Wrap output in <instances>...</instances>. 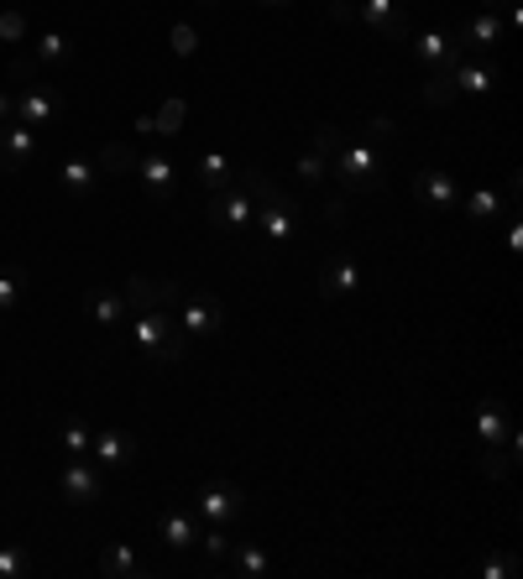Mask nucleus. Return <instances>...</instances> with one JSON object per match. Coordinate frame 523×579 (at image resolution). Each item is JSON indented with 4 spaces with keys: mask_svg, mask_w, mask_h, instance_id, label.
<instances>
[{
    "mask_svg": "<svg viewBox=\"0 0 523 579\" xmlns=\"http://www.w3.org/2000/svg\"><path fill=\"white\" fill-rule=\"evenodd\" d=\"M174 298H178V282H152V277H131L126 282V303L137 308V335L131 340H137L147 366H174V360H184L189 335L174 319Z\"/></svg>",
    "mask_w": 523,
    "mask_h": 579,
    "instance_id": "nucleus-1",
    "label": "nucleus"
},
{
    "mask_svg": "<svg viewBox=\"0 0 523 579\" xmlns=\"http://www.w3.org/2000/svg\"><path fill=\"white\" fill-rule=\"evenodd\" d=\"M236 183L257 199V224H262V246H294L304 230H309V209L298 204L294 193H283L262 168H236Z\"/></svg>",
    "mask_w": 523,
    "mask_h": 579,
    "instance_id": "nucleus-2",
    "label": "nucleus"
},
{
    "mask_svg": "<svg viewBox=\"0 0 523 579\" xmlns=\"http://www.w3.org/2000/svg\"><path fill=\"white\" fill-rule=\"evenodd\" d=\"M314 147L330 157V172H341V183L346 188H356V193H383V183H387L383 152H377L366 137L335 141V131H314Z\"/></svg>",
    "mask_w": 523,
    "mask_h": 579,
    "instance_id": "nucleus-3",
    "label": "nucleus"
},
{
    "mask_svg": "<svg viewBox=\"0 0 523 579\" xmlns=\"http://www.w3.org/2000/svg\"><path fill=\"white\" fill-rule=\"evenodd\" d=\"M246 511V491L236 480H205L199 496H194V517H205L209 528H230V522H241Z\"/></svg>",
    "mask_w": 523,
    "mask_h": 579,
    "instance_id": "nucleus-4",
    "label": "nucleus"
},
{
    "mask_svg": "<svg viewBox=\"0 0 523 579\" xmlns=\"http://www.w3.org/2000/svg\"><path fill=\"white\" fill-rule=\"evenodd\" d=\"M174 308H178V329H184V335L215 340V335L226 329V303H220L215 292H178Z\"/></svg>",
    "mask_w": 523,
    "mask_h": 579,
    "instance_id": "nucleus-5",
    "label": "nucleus"
},
{
    "mask_svg": "<svg viewBox=\"0 0 523 579\" xmlns=\"http://www.w3.org/2000/svg\"><path fill=\"white\" fill-rule=\"evenodd\" d=\"M209 224L215 230H226V236H241V230H251L257 224V204H251V193H246L241 183L220 188V193H209Z\"/></svg>",
    "mask_w": 523,
    "mask_h": 579,
    "instance_id": "nucleus-6",
    "label": "nucleus"
},
{
    "mask_svg": "<svg viewBox=\"0 0 523 579\" xmlns=\"http://www.w3.org/2000/svg\"><path fill=\"white\" fill-rule=\"evenodd\" d=\"M63 116V94L52 84H42V79H32V84H21L17 89V120L21 126H52V120Z\"/></svg>",
    "mask_w": 523,
    "mask_h": 579,
    "instance_id": "nucleus-7",
    "label": "nucleus"
},
{
    "mask_svg": "<svg viewBox=\"0 0 523 579\" xmlns=\"http://www.w3.org/2000/svg\"><path fill=\"white\" fill-rule=\"evenodd\" d=\"M58 491H63V501H73V507L100 501V496H105L100 465H95V460H69V465H63V476H58Z\"/></svg>",
    "mask_w": 523,
    "mask_h": 579,
    "instance_id": "nucleus-8",
    "label": "nucleus"
},
{
    "mask_svg": "<svg viewBox=\"0 0 523 579\" xmlns=\"http://www.w3.org/2000/svg\"><path fill=\"white\" fill-rule=\"evenodd\" d=\"M445 79H451L455 94H492V89L503 84V73L492 69L487 58H471V52H461L451 69H445Z\"/></svg>",
    "mask_w": 523,
    "mask_h": 579,
    "instance_id": "nucleus-9",
    "label": "nucleus"
},
{
    "mask_svg": "<svg viewBox=\"0 0 523 579\" xmlns=\"http://www.w3.org/2000/svg\"><path fill=\"white\" fill-rule=\"evenodd\" d=\"M362 282H366V272L351 251H335L330 261H325V272H319V292H325L330 303H341V298H351V292H362Z\"/></svg>",
    "mask_w": 523,
    "mask_h": 579,
    "instance_id": "nucleus-10",
    "label": "nucleus"
},
{
    "mask_svg": "<svg viewBox=\"0 0 523 579\" xmlns=\"http://www.w3.org/2000/svg\"><path fill=\"white\" fill-rule=\"evenodd\" d=\"M89 460L100 470H126L137 460V439L126 428H95V443H89Z\"/></svg>",
    "mask_w": 523,
    "mask_h": 579,
    "instance_id": "nucleus-11",
    "label": "nucleus"
},
{
    "mask_svg": "<svg viewBox=\"0 0 523 579\" xmlns=\"http://www.w3.org/2000/svg\"><path fill=\"white\" fill-rule=\"evenodd\" d=\"M137 178H141V193L152 199V204H174L178 193V168L168 157H137Z\"/></svg>",
    "mask_w": 523,
    "mask_h": 579,
    "instance_id": "nucleus-12",
    "label": "nucleus"
},
{
    "mask_svg": "<svg viewBox=\"0 0 523 579\" xmlns=\"http://www.w3.org/2000/svg\"><path fill=\"white\" fill-rule=\"evenodd\" d=\"M476 433H482V443H507V449H519L513 412H507L503 397H482V402H476Z\"/></svg>",
    "mask_w": 523,
    "mask_h": 579,
    "instance_id": "nucleus-13",
    "label": "nucleus"
},
{
    "mask_svg": "<svg viewBox=\"0 0 523 579\" xmlns=\"http://www.w3.org/2000/svg\"><path fill=\"white\" fill-rule=\"evenodd\" d=\"M32 157H37V131L32 126H21V120L0 126V172L32 168Z\"/></svg>",
    "mask_w": 523,
    "mask_h": 579,
    "instance_id": "nucleus-14",
    "label": "nucleus"
},
{
    "mask_svg": "<svg viewBox=\"0 0 523 579\" xmlns=\"http://www.w3.org/2000/svg\"><path fill=\"white\" fill-rule=\"evenodd\" d=\"M414 42V58L424 63V73H445L461 58V42H455L451 32H418V37H408Z\"/></svg>",
    "mask_w": 523,
    "mask_h": 579,
    "instance_id": "nucleus-15",
    "label": "nucleus"
},
{
    "mask_svg": "<svg viewBox=\"0 0 523 579\" xmlns=\"http://www.w3.org/2000/svg\"><path fill=\"white\" fill-rule=\"evenodd\" d=\"M32 42V58L37 63V73H63V69H73V42L63 32H42V37H27Z\"/></svg>",
    "mask_w": 523,
    "mask_h": 579,
    "instance_id": "nucleus-16",
    "label": "nucleus"
},
{
    "mask_svg": "<svg viewBox=\"0 0 523 579\" xmlns=\"http://www.w3.org/2000/svg\"><path fill=\"white\" fill-rule=\"evenodd\" d=\"M157 538L174 548V553H189V548L199 543V517H194V511H184V507L162 511V517H157Z\"/></svg>",
    "mask_w": 523,
    "mask_h": 579,
    "instance_id": "nucleus-17",
    "label": "nucleus"
},
{
    "mask_svg": "<svg viewBox=\"0 0 523 579\" xmlns=\"http://www.w3.org/2000/svg\"><path fill=\"white\" fill-rule=\"evenodd\" d=\"M503 37H507L503 17H497V11H482V17H471V27L455 37V42H461V52H492Z\"/></svg>",
    "mask_w": 523,
    "mask_h": 579,
    "instance_id": "nucleus-18",
    "label": "nucleus"
},
{
    "mask_svg": "<svg viewBox=\"0 0 523 579\" xmlns=\"http://www.w3.org/2000/svg\"><path fill=\"white\" fill-rule=\"evenodd\" d=\"M418 199H424V209H455L461 188H455V178L445 168H424L418 172Z\"/></svg>",
    "mask_w": 523,
    "mask_h": 579,
    "instance_id": "nucleus-19",
    "label": "nucleus"
},
{
    "mask_svg": "<svg viewBox=\"0 0 523 579\" xmlns=\"http://www.w3.org/2000/svg\"><path fill=\"white\" fill-rule=\"evenodd\" d=\"M58 188L69 193V199H95V188H100V168L95 162H85V157H69L63 168H58Z\"/></svg>",
    "mask_w": 523,
    "mask_h": 579,
    "instance_id": "nucleus-20",
    "label": "nucleus"
},
{
    "mask_svg": "<svg viewBox=\"0 0 523 579\" xmlns=\"http://www.w3.org/2000/svg\"><path fill=\"white\" fill-rule=\"evenodd\" d=\"M226 569L230 575H241V579H262V575H273V553L257 548V543H230Z\"/></svg>",
    "mask_w": 523,
    "mask_h": 579,
    "instance_id": "nucleus-21",
    "label": "nucleus"
},
{
    "mask_svg": "<svg viewBox=\"0 0 523 579\" xmlns=\"http://www.w3.org/2000/svg\"><path fill=\"white\" fill-rule=\"evenodd\" d=\"M100 575L105 579H141L147 575V563L131 553V543H105L100 548Z\"/></svg>",
    "mask_w": 523,
    "mask_h": 579,
    "instance_id": "nucleus-22",
    "label": "nucleus"
},
{
    "mask_svg": "<svg viewBox=\"0 0 523 579\" xmlns=\"http://www.w3.org/2000/svg\"><path fill=\"white\" fill-rule=\"evenodd\" d=\"M89 319L100 329H121L126 319V292L116 288H89Z\"/></svg>",
    "mask_w": 523,
    "mask_h": 579,
    "instance_id": "nucleus-23",
    "label": "nucleus"
},
{
    "mask_svg": "<svg viewBox=\"0 0 523 579\" xmlns=\"http://www.w3.org/2000/svg\"><path fill=\"white\" fill-rule=\"evenodd\" d=\"M194 178H199L205 193H220V188L236 183V162H230L226 152H205L199 157V168H194Z\"/></svg>",
    "mask_w": 523,
    "mask_h": 579,
    "instance_id": "nucleus-24",
    "label": "nucleus"
},
{
    "mask_svg": "<svg viewBox=\"0 0 523 579\" xmlns=\"http://www.w3.org/2000/svg\"><path fill=\"white\" fill-rule=\"evenodd\" d=\"M141 137H178L184 131V100H168L157 116H137Z\"/></svg>",
    "mask_w": 523,
    "mask_h": 579,
    "instance_id": "nucleus-25",
    "label": "nucleus"
},
{
    "mask_svg": "<svg viewBox=\"0 0 523 579\" xmlns=\"http://www.w3.org/2000/svg\"><path fill=\"white\" fill-rule=\"evenodd\" d=\"M95 168L110 172V178H131V172H137V147H131V141H105L100 157H95Z\"/></svg>",
    "mask_w": 523,
    "mask_h": 579,
    "instance_id": "nucleus-26",
    "label": "nucleus"
},
{
    "mask_svg": "<svg viewBox=\"0 0 523 579\" xmlns=\"http://www.w3.org/2000/svg\"><path fill=\"white\" fill-rule=\"evenodd\" d=\"M356 17H362L366 27L387 32V37H403V27H398V0H362V6H356Z\"/></svg>",
    "mask_w": 523,
    "mask_h": 579,
    "instance_id": "nucleus-27",
    "label": "nucleus"
},
{
    "mask_svg": "<svg viewBox=\"0 0 523 579\" xmlns=\"http://www.w3.org/2000/svg\"><path fill=\"white\" fill-rule=\"evenodd\" d=\"M513 465H519V449H507V443H482V476L487 480H507Z\"/></svg>",
    "mask_w": 523,
    "mask_h": 579,
    "instance_id": "nucleus-28",
    "label": "nucleus"
},
{
    "mask_svg": "<svg viewBox=\"0 0 523 579\" xmlns=\"http://www.w3.org/2000/svg\"><path fill=\"white\" fill-rule=\"evenodd\" d=\"M325 178H330V157L319 152V147H309V152L298 157V183H309V188H325Z\"/></svg>",
    "mask_w": 523,
    "mask_h": 579,
    "instance_id": "nucleus-29",
    "label": "nucleus"
},
{
    "mask_svg": "<svg viewBox=\"0 0 523 579\" xmlns=\"http://www.w3.org/2000/svg\"><path fill=\"white\" fill-rule=\"evenodd\" d=\"M466 214L476 224H487V220H497V214H503V199H497L492 188H476V193L466 199Z\"/></svg>",
    "mask_w": 523,
    "mask_h": 579,
    "instance_id": "nucleus-30",
    "label": "nucleus"
},
{
    "mask_svg": "<svg viewBox=\"0 0 523 579\" xmlns=\"http://www.w3.org/2000/svg\"><path fill=\"white\" fill-rule=\"evenodd\" d=\"M89 443H95V428H89L85 418H73V423L63 428V449H69L73 460H89Z\"/></svg>",
    "mask_w": 523,
    "mask_h": 579,
    "instance_id": "nucleus-31",
    "label": "nucleus"
},
{
    "mask_svg": "<svg viewBox=\"0 0 523 579\" xmlns=\"http://www.w3.org/2000/svg\"><path fill=\"white\" fill-rule=\"evenodd\" d=\"M27 569H32V559H27V553H21L17 543H6V548H0V579H21Z\"/></svg>",
    "mask_w": 523,
    "mask_h": 579,
    "instance_id": "nucleus-32",
    "label": "nucleus"
},
{
    "mask_svg": "<svg viewBox=\"0 0 523 579\" xmlns=\"http://www.w3.org/2000/svg\"><path fill=\"white\" fill-rule=\"evenodd\" d=\"M21 292H27L21 272H0V313H11V308H21Z\"/></svg>",
    "mask_w": 523,
    "mask_h": 579,
    "instance_id": "nucleus-33",
    "label": "nucleus"
},
{
    "mask_svg": "<svg viewBox=\"0 0 523 579\" xmlns=\"http://www.w3.org/2000/svg\"><path fill=\"white\" fill-rule=\"evenodd\" d=\"M27 37H32V27L21 11H0V42H27Z\"/></svg>",
    "mask_w": 523,
    "mask_h": 579,
    "instance_id": "nucleus-34",
    "label": "nucleus"
},
{
    "mask_svg": "<svg viewBox=\"0 0 523 579\" xmlns=\"http://www.w3.org/2000/svg\"><path fill=\"white\" fill-rule=\"evenodd\" d=\"M199 548H205L209 559H226V553H230V528H209V532H199Z\"/></svg>",
    "mask_w": 523,
    "mask_h": 579,
    "instance_id": "nucleus-35",
    "label": "nucleus"
},
{
    "mask_svg": "<svg viewBox=\"0 0 523 579\" xmlns=\"http://www.w3.org/2000/svg\"><path fill=\"white\" fill-rule=\"evenodd\" d=\"M482 575H487V579H513V575H519V559H513V553H487Z\"/></svg>",
    "mask_w": 523,
    "mask_h": 579,
    "instance_id": "nucleus-36",
    "label": "nucleus"
},
{
    "mask_svg": "<svg viewBox=\"0 0 523 579\" xmlns=\"http://www.w3.org/2000/svg\"><path fill=\"white\" fill-rule=\"evenodd\" d=\"M11 79H17V84H32V79H42V73H37V63L21 52V58H11Z\"/></svg>",
    "mask_w": 523,
    "mask_h": 579,
    "instance_id": "nucleus-37",
    "label": "nucleus"
},
{
    "mask_svg": "<svg viewBox=\"0 0 523 579\" xmlns=\"http://www.w3.org/2000/svg\"><path fill=\"white\" fill-rule=\"evenodd\" d=\"M366 141H372V147H377V141H393V120L387 116H377V120H366V131H362Z\"/></svg>",
    "mask_w": 523,
    "mask_h": 579,
    "instance_id": "nucleus-38",
    "label": "nucleus"
},
{
    "mask_svg": "<svg viewBox=\"0 0 523 579\" xmlns=\"http://www.w3.org/2000/svg\"><path fill=\"white\" fill-rule=\"evenodd\" d=\"M194 48H199L194 27H174V52H178V58H194Z\"/></svg>",
    "mask_w": 523,
    "mask_h": 579,
    "instance_id": "nucleus-39",
    "label": "nucleus"
},
{
    "mask_svg": "<svg viewBox=\"0 0 523 579\" xmlns=\"http://www.w3.org/2000/svg\"><path fill=\"white\" fill-rule=\"evenodd\" d=\"M487 11H497V17H503L507 32L519 27V0H487Z\"/></svg>",
    "mask_w": 523,
    "mask_h": 579,
    "instance_id": "nucleus-40",
    "label": "nucleus"
},
{
    "mask_svg": "<svg viewBox=\"0 0 523 579\" xmlns=\"http://www.w3.org/2000/svg\"><path fill=\"white\" fill-rule=\"evenodd\" d=\"M11 120H17V94L0 89V126H11Z\"/></svg>",
    "mask_w": 523,
    "mask_h": 579,
    "instance_id": "nucleus-41",
    "label": "nucleus"
},
{
    "mask_svg": "<svg viewBox=\"0 0 523 579\" xmlns=\"http://www.w3.org/2000/svg\"><path fill=\"white\" fill-rule=\"evenodd\" d=\"M257 6H267V11H278V6H294V0H257Z\"/></svg>",
    "mask_w": 523,
    "mask_h": 579,
    "instance_id": "nucleus-42",
    "label": "nucleus"
},
{
    "mask_svg": "<svg viewBox=\"0 0 523 579\" xmlns=\"http://www.w3.org/2000/svg\"><path fill=\"white\" fill-rule=\"evenodd\" d=\"M205 6H220V0H205Z\"/></svg>",
    "mask_w": 523,
    "mask_h": 579,
    "instance_id": "nucleus-43",
    "label": "nucleus"
}]
</instances>
